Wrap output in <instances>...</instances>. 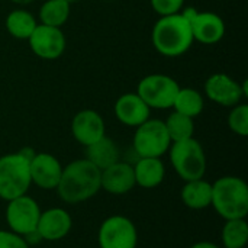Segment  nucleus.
<instances>
[{"label": "nucleus", "mask_w": 248, "mask_h": 248, "mask_svg": "<svg viewBox=\"0 0 248 248\" xmlns=\"http://www.w3.org/2000/svg\"><path fill=\"white\" fill-rule=\"evenodd\" d=\"M100 170L86 158L74 160L62 167L61 179L57 186L60 199L76 205L92 199L100 187Z\"/></svg>", "instance_id": "nucleus-1"}, {"label": "nucleus", "mask_w": 248, "mask_h": 248, "mask_svg": "<svg viewBox=\"0 0 248 248\" xmlns=\"http://www.w3.org/2000/svg\"><path fill=\"white\" fill-rule=\"evenodd\" d=\"M151 41L155 51L169 58L183 55L195 42L190 22L182 13L160 16L153 28Z\"/></svg>", "instance_id": "nucleus-2"}, {"label": "nucleus", "mask_w": 248, "mask_h": 248, "mask_svg": "<svg viewBox=\"0 0 248 248\" xmlns=\"http://www.w3.org/2000/svg\"><path fill=\"white\" fill-rule=\"evenodd\" d=\"M211 206L217 214L228 219H243L248 214V186L237 176H224L212 185Z\"/></svg>", "instance_id": "nucleus-3"}, {"label": "nucleus", "mask_w": 248, "mask_h": 248, "mask_svg": "<svg viewBox=\"0 0 248 248\" xmlns=\"http://www.w3.org/2000/svg\"><path fill=\"white\" fill-rule=\"evenodd\" d=\"M170 163L180 179L185 182L203 179L206 173V155L203 147L193 137L171 142L169 148Z\"/></svg>", "instance_id": "nucleus-4"}, {"label": "nucleus", "mask_w": 248, "mask_h": 248, "mask_svg": "<svg viewBox=\"0 0 248 248\" xmlns=\"http://www.w3.org/2000/svg\"><path fill=\"white\" fill-rule=\"evenodd\" d=\"M29 161L19 153L0 157V198L6 202L28 193L31 187Z\"/></svg>", "instance_id": "nucleus-5"}, {"label": "nucleus", "mask_w": 248, "mask_h": 248, "mask_svg": "<svg viewBox=\"0 0 248 248\" xmlns=\"http://www.w3.org/2000/svg\"><path fill=\"white\" fill-rule=\"evenodd\" d=\"M171 145V140L166 129L164 121L148 119L137 126L132 147L138 157H157L164 155Z\"/></svg>", "instance_id": "nucleus-6"}, {"label": "nucleus", "mask_w": 248, "mask_h": 248, "mask_svg": "<svg viewBox=\"0 0 248 248\" xmlns=\"http://www.w3.org/2000/svg\"><path fill=\"white\" fill-rule=\"evenodd\" d=\"M179 83L166 74H150L140 80L137 94L150 109H170L179 92Z\"/></svg>", "instance_id": "nucleus-7"}, {"label": "nucleus", "mask_w": 248, "mask_h": 248, "mask_svg": "<svg viewBox=\"0 0 248 248\" xmlns=\"http://www.w3.org/2000/svg\"><path fill=\"white\" fill-rule=\"evenodd\" d=\"M97 243L100 248H137V227L124 215H112L99 227Z\"/></svg>", "instance_id": "nucleus-8"}, {"label": "nucleus", "mask_w": 248, "mask_h": 248, "mask_svg": "<svg viewBox=\"0 0 248 248\" xmlns=\"http://www.w3.org/2000/svg\"><path fill=\"white\" fill-rule=\"evenodd\" d=\"M39 205L35 199L28 195H22L7 202L6 206V222L17 235L25 237L26 234L36 230L39 217H41Z\"/></svg>", "instance_id": "nucleus-9"}, {"label": "nucleus", "mask_w": 248, "mask_h": 248, "mask_svg": "<svg viewBox=\"0 0 248 248\" xmlns=\"http://www.w3.org/2000/svg\"><path fill=\"white\" fill-rule=\"evenodd\" d=\"M32 52L42 60H57L65 51V36L61 28L38 23L28 39Z\"/></svg>", "instance_id": "nucleus-10"}, {"label": "nucleus", "mask_w": 248, "mask_h": 248, "mask_svg": "<svg viewBox=\"0 0 248 248\" xmlns=\"http://www.w3.org/2000/svg\"><path fill=\"white\" fill-rule=\"evenodd\" d=\"M205 93L212 102L224 108H232L246 97L243 86L224 73L212 74L205 81Z\"/></svg>", "instance_id": "nucleus-11"}, {"label": "nucleus", "mask_w": 248, "mask_h": 248, "mask_svg": "<svg viewBox=\"0 0 248 248\" xmlns=\"http://www.w3.org/2000/svg\"><path fill=\"white\" fill-rule=\"evenodd\" d=\"M31 182L41 189H57L61 179L62 166L57 157L48 153H36L29 163Z\"/></svg>", "instance_id": "nucleus-12"}, {"label": "nucleus", "mask_w": 248, "mask_h": 248, "mask_svg": "<svg viewBox=\"0 0 248 248\" xmlns=\"http://www.w3.org/2000/svg\"><path fill=\"white\" fill-rule=\"evenodd\" d=\"M71 134L77 142L87 147L105 137L103 118L93 109L80 110L71 121Z\"/></svg>", "instance_id": "nucleus-13"}, {"label": "nucleus", "mask_w": 248, "mask_h": 248, "mask_svg": "<svg viewBox=\"0 0 248 248\" xmlns=\"http://www.w3.org/2000/svg\"><path fill=\"white\" fill-rule=\"evenodd\" d=\"M189 22L193 41L214 45L225 36V22L214 12H196Z\"/></svg>", "instance_id": "nucleus-14"}, {"label": "nucleus", "mask_w": 248, "mask_h": 248, "mask_svg": "<svg viewBox=\"0 0 248 248\" xmlns=\"http://www.w3.org/2000/svg\"><path fill=\"white\" fill-rule=\"evenodd\" d=\"M73 227L70 214L62 208H51L41 212L36 231L42 241H60L65 238Z\"/></svg>", "instance_id": "nucleus-15"}, {"label": "nucleus", "mask_w": 248, "mask_h": 248, "mask_svg": "<svg viewBox=\"0 0 248 248\" xmlns=\"http://www.w3.org/2000/svg\"><path fill=\"white\" fill-rule=\"evenodd\" d=\"M113 112L121 124L137 128L150 119L151 109L135 92V93H125L119 96L118 100L115 102Z\"/></svg>", "instance_id": "nucleus-16"}, {"label": "nucleus", "mask_w": 248, "mask_h": 248, "mask_svg": "<svg viewBox=\"0 0 248 248\" xmlns=\"http://www.w3.org/2000/svg\"><path fill=\"white\" fill-rule=\"evenodd\" d=\"M135 186L134 167L125 161H116L100 173V187L110 195H125Z\"/></svg>", "instance_id": "nucleus-17"}, {"label": "nucleus", "mask_w": 248, "mask_h": 248, "mask_svg": "<svg viewBox=\"0 0 248 248\" xmlns=\"http://www.w3.org/2000/svg\"><path fill=\"white\" fill-rule=\"evenodd\" d=\"M134 167L135 185L144 189H154L160 186L166 176V167L161 158L157 157H138Z\"/></svg>", "instance_id": "nucleus-18"}, {"label": "nucleus", "mask_w": 248, "mask_h": 248, "mask_svg": "<svg viewBox=\"0 0 248 248\" xmlns=\"http://www.w3.org/2000/svg\"><path fill=\"white\" fill-rule=\"evenodd\" d=\"M121 153L115 141L109 137H102L99 141L86 147V160L94 164L100 171L108 169L109 166L119 161Z\"/></svg>", "instance_id": "nucleus-19"}, {"label": "nucleus", "mask_w": 248, "mask_h": 248, "mask_svg": "<svg viewBox=\"0 0 248 248\" xmlns=\"http://www.w3.org/2000/svg\"><path fill=\"white\" fill-rule=\"evenodd\" d=\"M180 198H182V202L185 203V206H187L190 209H195V211L205 209V208L211 206L212 183H209L203 179L186 182L182 189Z\"/></svg>", "instance_id": "nucleus-20"}, {"label": "nucleus", "mask_w": 248, "mask_h": 248, "mask_svg": "<svg viewBox=\"0 0 248 248\" xmlns=\"http://www.w3.org/2000/svg\"><path fill=\"white\" fill-rule=\"evenodd\" d=\"M4 25H6L7 32L13 38L28 41L38 23H36L35 17L32 16V13H29L28 10L15 9L7 15Z\"/></svg>", "instance_id": "nucleus-21"}, {"label": "nucleus", "mask_w": 248, "mask_h": 248, "mask_svg": "<svg viewBox=\"0 0 248 248\" xmlns=\"http://www.w3.org/2000/svg\"><path fill=\"white\" fill-rule=\"evenodd\" d=\"M205 108V100L201 92L190 89V87H180L174 102H173V109L179 113H183L189 118H196L202 113Z\"/></svg>", "instance_id": "nucleus-22"}, {"label": "nucleus", "mask_w": 248, "mask_h": 248, "mask_svg": "<svg viewBox=\"0 0 248 248\" xmlns=\"http://www.w3.org/2000/svg\"><path fill=\"white\" fill-rule=\"evenodd\" d=\"M71 3L65 0H46L39 9V20L42 25L61 28L70 17Z\"/></svg>", "instance_id": "nucleus-23"}, {"label": "nucleus", "mask_w": 248, "mask_h": 248, "mask_svg": "<svg viewBox=\"0 0 248 248\" xmlns=\"http://www.w3.org/2000/svg\"><path fill=\"white\" fill-rule=\"evenodd\" d=\"M221 238L225 248H246L248 243V225L246 218L225 221Z\"/></svg>", "instance_id": "nucleus-24"}, {"label": "nucleus", "mask_w": 248, "mask_h": 248, "mask_svg": "<svg viewBox=\"0 0 248 248\" xmlns=\"http://www.w3.org/2000/svg\"><path fill=\"white\" fill-rule=\"evenodd\" d=\"M164 125H166V129L169 132V137H170L171 142L189 140L195 134L193 118H189V116H186L183 113H179L176 110L169 115V118L164 121Z\"/></svg>", "instance_id": "nucleus-25"}, {"label": "nucleus", "mask_w": 248, "mask_h": 248, "mask_svg": "<svg viewBox=\"0 0 248 248\" xmlns=\"http://www.w3.org/2000/svg\"><path fill=\"white\" fill-rule=\"evenodd\" d=\"M228 126L230 129L240 135L247 137L248 135V106L247 105H235L231 108V112L228 115Z\"/></svg>", "instance_id": "nucleus-26"}, {"label": "nucleus", "mask_w": 248, "mask_h": 248, "mask_svg": "<svg viewBox=\"0 0 248 248\" xmlns=\"http://www.w3.org/2000/svg\"><path fill=\"white\" fill-rule=\"evenodd\" d=\"M153 10L160 16H169L180 13L185 4V0H150Z\"/></svg>", "instance_id": "nucleus-27"}, {"label": "nucleus", "mask_w": 248, "mask_h": 248, "mask_svg": "<svg viewBox=\"0 0 248 248\" xmlns=\"http://www.w3.org/2000/svg\"><path fill=\"white\" fill-rule=\"evenodd\" d=\"M0 248H29L22 235L13 231H0Z\"/></svg>", "instance_id": "nucleus-28"}, {"label": "nucleus", "mask_w": 248, "mask_h": 248, "mask_svg": "<svg viewBox=\"0 0 248 248\" xmlns=\"http://www.w3.org/2000/svg\"><path fill=\"white\" fill-rule=\"evenodd\" d=\"M17 153H19L23 158H26L29 163H31V160H32V158L35 157V154H36V151H35L33 148H31V147H23V148L19 150Z\"/></svg>", "instance_id": "nucleus-29"}, {"label": "nucleus", "mask_w": 248, "mask_h": 248, "mask_svg": "<svg viewBox=\"0 0 248 248\" xmlns=\"http://www.w3.org/2000/svg\"><path fill=\"white\" fill-rule=\"evenodd\" d=\"M190 248H221V247H218L217 244H214V243H211V241H199V243L193 244Z\"/></svg>", "instance_id": "nucleus-30"}, {"label": "nucleus", "mask_w": 248, "mask_h": 248, "mask_svg": "<svg viewBox=\"0 0 248 248\" xmlns=\"http://www.w3.org/2000/svg\"><path fill=\"white\" fill-rule=\"evenodd\" d=\"M10 1H13V3H16V4L26 6V4H31V3H33L35 0H10Z\"/></svg>", "instance_id": "nucleus-31"}, {"label": "nucleus", "mask_w": 248, "mask_h": 248, "mask_svg": "<svg viewBox=\"0 0 248 248\" xmlns=\"http://www.w3.org/2000/svg\"><path fill=\"white\" fill-rule=\"evenodd\" d=\"M65 1H68V3H76V1H78V0H65Z\"/></svg>", "instance_id": "nucleus-32"}]
</instances>
